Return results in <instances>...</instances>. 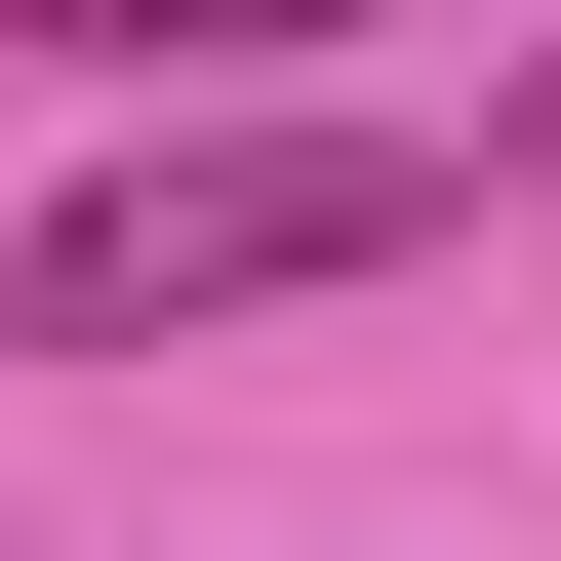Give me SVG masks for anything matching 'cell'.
<instances>
[{
    "instance_id": "cell-1",
    "label": "cell",
    "mask_w": 561,
    "mask_h": 561,
    "mask_svg": "<svg viewBox=\"0 0 561 561\" xmlns=\"http://www.w3.org/2000/svg\"><path fill=\"white\" fill-rule=\"evenodd\" d=\"M442 241V121H121L41 241H0V362H161V321H280V280Z\"/></svg>"
},
{
    "instance_id": "cell-2",
    "label": "cell",
    "mask_w": 561,
    "mask_h": 561,
    "mask_svg": "<svg viewBox=\"0 0 561 561\" xmlns=\"http://www.w3.org/2000/svg\"><path fill=\"white\" fill-rule=\"evenodd\" d=\"M81 81H280V41H401V0H41Z\"/></svg>"
}]
</instances>
